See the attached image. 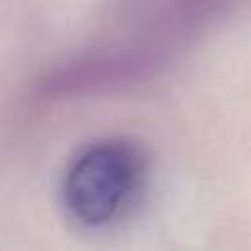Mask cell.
Instances as JSON below:
<instances>
[{"label":"cell","mask_w":251,"mask_h":251,"mask_svg":"<svg viewBox=\"0 0 251 251\" xmlns=\"http://www.w3.org/2000/svg\"><path fill=\"white\" fill-rule=\"evenodd\" d=\"M235 0H129L124 10L127 41L104 47L139 75L178 43L222 16Z\"/></svg>","instance_id":"2"},{"label":"cell","mask_w":251,"mask_h":251,"mask_svg":"<svg viewBox=\"0 0 251 251\" xmlns=\"http://www.w3.org/2000/svg\"><path fill=\"white\" fill-rule=\"evenodd\" d=\"M143 176L145 155L135 143L94 141L71 161L63 180V200L80 224L102 226L129 206Z\"/></svg>","instance_id":"1"}]
</instances>
